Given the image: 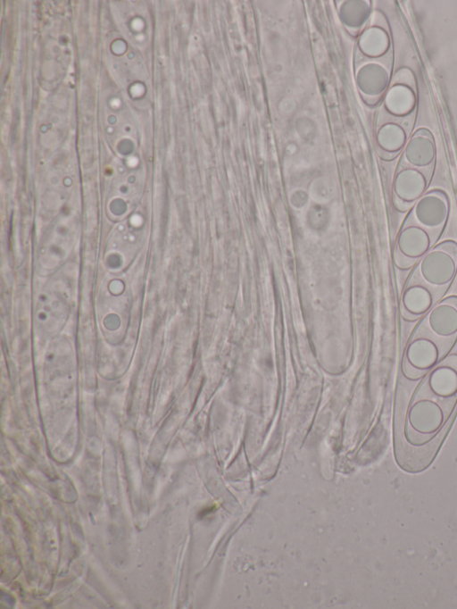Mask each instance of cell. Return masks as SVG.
I'll list each match as a JSON object with an SVG mask.
<instances>
[{"instance_id":"10","label":"cell","mask_w":457,"mask_h":609,"mask_svg":"<svg viewBox=\"0 0 457 609\" xmlns=\"http://www.w3.org/2000/svg\"><path fill=\"white\" fill-rule=\"evenodd\" d=\"M436 157V143L431 133L420 129L410 136L399 163L418 169L434 171Z\"/></svg>"},{"instance_id":"1","label":"cell","mask_w":457,"mask_h":609,"mask_svg":"<svg viewBox=\"0 0 457 609\" xmlns=\"http://www.w3.org/2000/svg\"><path fill=\"white\" fill-rule=\"evenodd\" d=\"M424 377L396 420V455L408 444L398 462L412 448L421 457V468L436 454L457 405V355L445 358Z\"/></svg>"},{"instance_id":"11","label":"cell","mask_w":457,"mask_h":609,"mask_svg":"<svg viewBox=\"0 0 457 609\" xmlns=\"http://www.w3.org/2000/svg\"><path fill=\"white\" fill-rule=\"evenodd\" d=\"M379 134V146L387 159L396 157L404 148L412 129V124L386 121Z\"/></svg>"},{"instance_id":"7","label":"cell","mask_w":457,"mask_h":609,"mask_svg":"<svg viewBox=\"0 0 457 609\" xmlns=\"http://www.w3.org/2000/svg\"><path fill=\"white\" fill-rule=\"evenodd\" d=\"M450 214L447 195L440 189L427 191L410 209L407 218L415 223L442 234Z\"/></svg>"},{"instance_id":"9","label":"cell","mask_w":457,"mask_h":609,"mask_svg":"<svg viewBox=\"0 0 457 609\" xmlns=\"http://www.w3.org/2000/svg\"><path fill=\"white\" fill-rule=\"evenodd\" d=\"M419 324L438 338L453 345L457 339V296L438 301Z\"/></svg>"},{"instance_id":"2","label":"cell","mask_w":457,"mask_h":609,"mask_svg":"<svg viewBox=\"0 0 457 609\" xmlns=\"http://www.w3.org/2000/svg\"><path fill=\"white\" fill-rule=\"evenodd\" d=\"M453 346L420 326L416 327L404 352L403 371L410 380L424 377Z\"/></svg>"},{"instance_id":"6","label":"cell","mask_w":457,"mask_h":609,"mask_svg":"<svg viewBox=\"0 0 457 609\" xmlns=\"http://www.w3.org/2000/svg\"><path fill=\"white\" fill-rule=\"evenodd\" d=\"M433 171L398 163L393 181V203L398 211H410L427 192Z\"/></svg>"},{"instance_id":"4","label":"cell","mask_w":457,"mask_h":609,"mask_svg":"<svg viewBox=\"0 0 457 609\" xmlns=\"http://www.w3.org/2000/svg\"><path fill=\"white\" fill-rule=\"evenodd\" d=\"M441 235L405 217L395 238L394 262L400 270H409L436 245Z\"/></svg>"},{"instance_id":"5","label":"cell","mask_w":457,"mask_h":609,"mask_svg":"<svg viewBox=\"0 0 457 609\" xmlns=\"http://www.w3.org/2000/svg\"><path fill=\"white\" fill-rule=\"evenodd\" d=\"M416 90L412 72L407 68L399 70L395 75L385 100L386 121L413 125L416 113Z\"/></svg>"},{"instance_id":"8","label":"cell","mask_w":457,"mask_h":609,"mask_svg":"<svg viewBox=\"0 0 457 609\" xmlns=\"http://www.w3.org/2000/svg\"><path fill=\"white\" fill-rule=\"evenodd\" d=\"M444 295L423 281L409 277L401 296V313L407 321H416L423 317Z\"/></svg>"},{"instance_id":"3","label":"cell","mask_w":457,"mask_h":609,"mask_svg":"<svg viewBox=\"0 0 457 609\" xmlns=\"http://www.w3.org/2000/svg\"><path fill=\"white\" fill-rule=\"evenodd\" d=\"M457 272V242L435 245L414 266L410 277L445 294Z\"/></svg>"}]
</instances>
